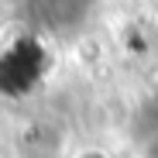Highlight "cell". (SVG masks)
<instances>
[{"label":"cell","instance_id":"obj_1","mask_svg":"<svg viewBox=\"0 0 158 158\" xmlns=\"http://www.w3.org/2000/svg\"><path fill=\"white\" fill-rule=\"evenodd\" d=\"M96 0H24V10L35 21V28L48 35H76L89 21Z\"/></svg>","mask_w":158,"mask_h":158},{"label":"cell","instance_id":"obj_2","mask_svg":"<svg viewBox=\"0 0 158 158\" xmlns=\"http://www.w3.org/2000/svg\"><path fill=\"white\" fill-rule=\"evenodd\" d=\"M134 144L141 158H158V100H151L134 120Z\"/></svg>","mask_w":158,"mask_h":158}]
</instances>
